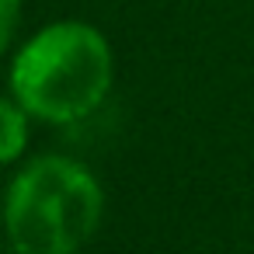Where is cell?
Wrapping results in <instances>:
<instances>
[{
  "label": "cell",
  "instance_id": "obj_1",
  "mask_svg": "<svg viewBox=\"0 0 254 254\" xmlns=\"http://www.w3.org/2000/svg\"><path fill=\"white\" fill-rule=\"evenodd\" d=\"M112 87V49L84 21H60L25 42L11 66V91L28 115L77 122Z\"/></svg>",
  "mask_w": 254,
  "mask_h": 254
},
{
  "label": "cell",
  "instance_id": "obj_2",
  "mask_svg": "<svg viewBox=\"0 0 254 254\" xmlns=\"http://www.w3.org/2000/svg\"><path fill=\"white\" fill-rule=\"evenodd\" d=\"M94 174L66 157L32 160L7 191V237L18 254H73L101 223Z\"/></svg>",
  "mask_w": 254,
  "mask_h": 254
},
{
  "label": "cell",
  "instance_id": "obj_3",
  "mask_svg": "<svg viewBox=\"0 0 254 254\" xmlns=\"http://www.w3.org/2000/svg\"><path fill=\"white\" fill-rule=\"evenodd\" d=\"M28 143V126H25V108L0 101V164L14 160Z\"/></svg>",
  "mask_w": 254,
  "mask_h": 254
},
{
  "label": "cell",
  "instance_id": "obj_4",
  "mask_svg": "<svg viewBox=\"0 0 254 254\" xmlns=\"http://www.w3.org/2000/svg\"><path fill=\"white\" fill-rule=\"evenodd\" d=\"M18 18H21V0H0V53L11 46Z\"/></svg>",
  "mask_w": 254,
  "mask_h": 254
}]
</instances>
